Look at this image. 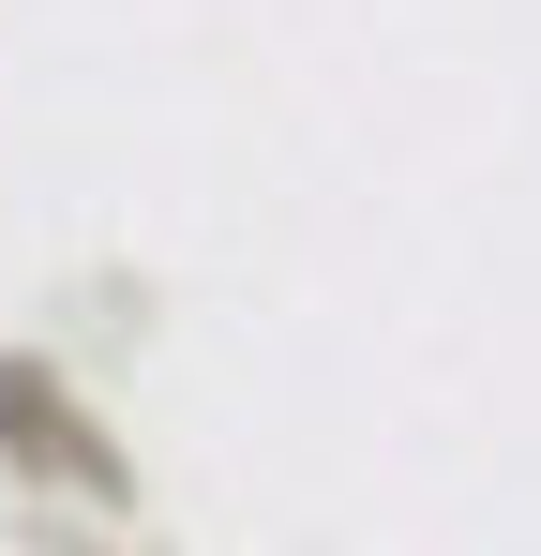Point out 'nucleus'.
Instances as JSON below:
<instances>
[{"instance_id": "1", "label": "nucleus", "mask_w": 541, "mask_h": 556, "mask_svg": "<svg viewBox=\"0 0 541 556\" xmlns=\"http://www.w3.org/2000/svg\"><path fill=\"white\" fill-rule=\"evenodd\" d=\"M0 466L61 481V496H90V511H121V496H136V466L105 452V421H90L46 362H0Z\"/></svg>"}]
</instances>
